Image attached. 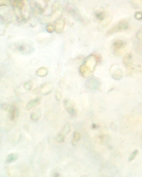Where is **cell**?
<instances>
[{"label":"cell","instance_id":"1","mask_svg":"<svg viewBox=\"0 0 142 177\" xmlns=\"http://www.w3.org/2000/svg\"><path fill=\"white\" fill-rule=\"evenodd\" d=\"M92 56H90L85 60L80 69V72L83 76L85 77H89L93 73L96 65V61L95 57L93 56L92 61Z\"/></svg>","mask_w":142,"mask_h":177},{"label":"cell","instance_id":"2","mask_svg":"<svg viewBox=\"0 0 142 177\" xmlns=\"http://www.w3.org/2000/svg\"><path fill=\"white\" fill-rule=\"evenodd\" d=\"M129 27L128 21L122 20L110 28L107 31L106 35L107 36H110L117 32L127 30L129 28Z\"/></svg>","mask_w":142,"mask_h":177},{"label":"cell","instance_id":"3","mask_svg":"<svg viewBox=\"0 0 142 177\" xmlns=\"http://www.w3.org/2000/svg\"><path fill=\"white\" fill-rule=\"evenodd\" d=\"M11 49L23 54L28 53L31 51L32 48L29 44H12L10 45Z\"/></svg>","mask_w":142,"mask_h":177},{"label":"cell","instance_id":"4","mask_svg":"<svg viewBox=\"0 0 142 177\" xmlns=\"http://www.w3.org/2000/svg\"><path fill=\"white\" fill-rule=\"evenodd\" d=\"M127 45V43L124 40H117L113 42L112 48L114 52L119 55L124 51Z\"/></svg>","mask_w":142,"mask_h":177},{"label":"cell","instance_id":"5","mask_svg":"<svg viewBox=\"0 0 142 177\" xmlns=\"http://www.w3.org/2000/svg\"><path fill=\"white\" fill-rule=\"evenodd\" d=\"M63 106L67 112L73 117L77 116V111L74 104L68 99H65L63 101Z\"/></svg>","mask_w":142,"mask_h":177},{"label":"cell","instance_id":"6","mask_svg":"<svg viewBox=\"0 0 142 177\" xmlns=\"http://www.w3.org/2000/svg\"><path fill=\"white\" fill-rule=\"evenodd\" d=\"M9 119L12 121L17 119L18 115V110L17 106L12 105L9 109Z\"/></svg>","mask_w":142,"mask_h":177},{"label":"cell","instance_id":"7","mask_svg":"<svg viewBox=\"0 0 142 177\" xmlns=\"http://www.w3.org/2000/svg\"><path fill=\"white\" fill-rule=\"evenodd\" d=\"M41 103V99L40 98H36L34 100L29 101L26 106V108L28 111H29L35 107L38 106Z\"/></svg>","mask_w":142,"mask_h":177},{"label":"cell","instance_id":"8","mask_svg":"<svg viewBox=\"0 0 142 177\" xmlns=\"http://www.w3.org/2000/svg\"><path fill=\"white\" fill-rule=\"evenodd\" d=\"M42 111L41 109H37L32 112L30 115V118L34 122L38 121L41 118Z\"/></svg>","mask_w":142,"mask_h":177},{"label":"cell","instance_id":"9","mask_svg":"<svg viewBox=\"0 0 142 177\" xmlns=\"http://www.w3.org/2000/svg\"><path fill=\"white\" fill-rule=\"evenodd\" d=\"M95 17L99 21H103L106 18L105 12L103 10H98L95 13Z\"/></svg>","mask_w":142,"mask_h":177},{"label":"cell","instance_id":"10","mask_svg":"<svg viewBox=\"0 0 142 177\" xmlns=\"http://www.w3.org/2000/svg\"><path fill=\"white\" fill-rule=\"evenodd\" d=\"M18 159V156L17 154L11 153L7 155L6 159V162L7 163H12L16 162Z\"/></svg>","mask_w":142,"mask_h":177},{"label":"cell","instance_id":"11","mask_svg":"<svg viewBox=\"0 0 142 177\" xmlns=\"http://www.w3.org/2000/svg\"><path fill=\"white\" fill-rule=\"evenodd\" d=\"M71 131L70 126L68 124H66L63 127L62 130L60 131V133L64 135H66Z\"/></svg>","mask_w":142,"mask_h":177},{"label":"cell","instance_id":"12","mask_svg":"<svg viewBox=\"0 0 142 177\" xmlns=\"http://www.w3.org/2000/svg\"><path fill=\"white\" fill-rule=\"evenodd\" d=\"M65 136L59 132L56 136V140L58 143H62L65 141Z\"/></svg>","mask_w":142,"mask_h":177},{"label":"cell","instance_id":"13","mask_svg":"<svg viewBox=\"0 0 142 177\" xmlns=\"http://www.w3.org/2000/svg\"><path fill=\"white\" fill-rule=\"evenodd\" d=\"M80 138V134L77 131H75L73 134V144H75L78 141Z\"/></svg>","mask_w":142,"mask_h":177},{"label":"cell","instance_id":"14","mask_svg":"<svg viewBox=\"0 0 142 177\" xmlns=\"http://www.w3.org/2000/svg\"><path fill=\"white\" fill-rule=\"evenodd\" d=\"M138 152V150H135L131 153L129 158V161L130 162L134 159L136 155H137Z\"/></svg>","mask_w":142,"mask_h":177},{"label":"cell","instance_id":"15","mask_svg":"<svg viewBox=\"0 0 142 177\" xmlns=\"http://www.w3.org/2000/svg\"><path fill=\"white\" fill-rule=\"evenodd\" d=\"M135 17L137 20H141L142 18V13L141 12H137L136 13Z\"/></svg>","mask_w":142,"mask_h":177}]
</instances>
